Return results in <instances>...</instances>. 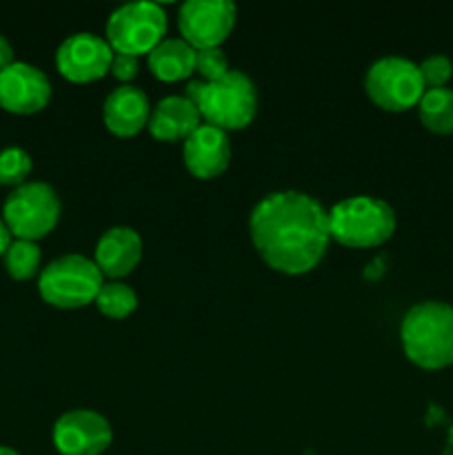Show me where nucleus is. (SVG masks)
I'll list each match as a JSON object with an SVG mask.
<instances>
[{
  "label": "nucleus",
  "instance_id": "1",
  "mask_svg": "<svg viewBox=\"0 0 453 455\" xmlns=\"http://www.w3.org/2000/svg\"><path fill=\"white\" fill-rule=\"evenodd\" d=\"M249 234L274 271L300 275L318 267L329 247V212L309 194L275 191L253 207Z\"/></svg>",
  "mask_w": 453,
  "mask_h": 455
},
{
  "label": "nucleus",
  "instance_id": "2",
  "mask_svg": "<svg viewBox=\"0 0 453 455\" xmlns=\"http://www.w3.org/2000/svg\"><path fill=\"white\" fill-rule=\"evenodd\" d=\"M404 355L416 367L440 371L453 364V307L442 300L413 305L400 324Z\"/></svg>",
  "mask_w": 453,
  "mask_h": 455
},
{
  "label": "nucleus",
  "instance_id": "3",
  "mask_svg": "<svg viewBox=\"0 0 453 455\" xmlns=\"http://www.w3.org/2000/svg\"><path fill=\"white\" fill-rule=\"evenodd\" d=\"M185 96L198 107L204 124H211L222 132L244 129L256 118L258 92L253 80L244 71L229 69V74L213 83L189 80Z\"/></svg>",
  "mask_w": 453,
  "mask_h": 455
},
{
  "label": "nucleus",
  "instance_id": "4",
  "mask_svg": "<svg viewBox=\"0 0 453 455\" xmlns=\"http://www.w3.org/2000/svg\"><path fill=\"white\" fill-rule=\"evenodd\" d=\"M395 231V212L376 196H354L329 209V235L351 249H371Z\"/></svg>",
  "mask_w": 453,
  "mask_h": 455
},
{
  "label": "nucleus",
  "instance_id": "5",
  "mask_svg": "<svg viewBox=\"0 0 453 455\" xmlns=\"http://www.w3.org/2000/svg\"><path fill=\"white\" fill-rule=\"evenodd\" d=\"M102 274L96 262L80 253H67L49 262L38 278V291L47 305L58 309H80L96 300Z\"/></svg>",
  "mask_w": 453,
  "mask_h": 455
},
{
  "label": "nucleus",
  "instance_id": "6",
  "mask_svg": "<svg viewBox=\"0 0 453 455\" xmlns=\"http://www.w3.org/2000/svg\"><path fill=\"white\" fill-rule=\"evenodd\" d=\"M60 218V198L47 182L27 180L12 189L3 204V220L12 235L20 240H38L53 231Z\"/></svg>",
  "mask_w": 453,
  "mask_h": 455
},
{
  "label": "nucleus",
  "instance_id": "7",
  "mask_svg": "<svg viewBox=\"0 0 453 455\" xmlns=\"http://www.w3.org/2000/svg\"><path fill=\"white\" fill-rule=\"evenodd\" d=\"M364 92L376 107L400 114L417 107L426 87L416 62L402 56H386L369 67Z\"/></svg>",
  "mask_w": 453,
  "mask_h": 455
},
{
  "label": "nucleus",
  "instance_id": "8",
  "mask_svg": "<svg viewBox=\"0 0 453 455\" xmlns=\"http://www.w3.org/2000/svg\"><path fill=\"white\" fill-rule=\"evenodd\" d=\"M107 43L114 53L142 56L158 47L167 34V13L155 3H129L107 20Z\"/></svg>",
  "mask_w": 453,
  "mask_h": 455
},
{
  "label": "nucleus",
  "instance_id": "9",
  "mask_svg": "<svg viewBox=\"0 0 453 455\" xmlns=\"http://www.w3.org/2000/svg\"><path fill=\"white\" fill-rule=\"evenodd\" d=\"M235 25V4L229 0H187L178 12L182 40L200 49L220 47Z\"/></svg>",
  "mask_w": 453,
  "mask_h": 455
},
{
  "label": "nucleus",
  "instance_id": "10",
  "mask_svg": "<svg viewBox=\"0 0 453 455\" xmlns=\"http://www.w3.org/2000/svg\"><path fill=\"white\" fill-rule=\"evenodd\" d=\"M52 440L60 455H100L109 449L114 431L102 413L74 409L58 418Z\"/></svg>",
  "mask_w": 453,
  "mask_h": 455
},
{
  "label": "nucleus",
  "instance_id": "11",
  "mask_svg": "<svg viewBox=\"0 0 453 455\" xmlns=\"http://www.w3.org/2000/svg\"><path fill=\"white\" fill-rule=\"evenodd\" d=\"M114 49L96 34H74L60 43L56 52V67L62 78L71 83H93L109 71Z\"/></svg>",
  "mask_w": 453,
  "mask_h": 455
},
{
  "label": "nucleus",
  "instance_id": "12",
  "mask_svg": "<svg viewBox=\"0 0 453 455\" xmlns=\"http://www.w3.org/2000/svg\"><path fill=\"white\" fill-rule=\"evenodd\" d=\"M52 98L47 74L29 62L13 60L0 69V107L12 114H36L44 109Z\"/></svg>",
  "mask_w": 453,
  "mask_h": 455
},
{
  "label": "nucleus",
  "instance_id": "13",
  "mask_svg": "<svg viewBox=\"0 0 453 455\" xmlns=\"http://www.w3.org/2000/svg\"><path fill=\"white\" fill-rule=\"evenodd\" d=\"M182 160L187 172L198 180L218 178L231 163L229 136L211 124H200L182 145Z\"/></svg>",
  "mask_w": 453,
  "mask_h": 455
},
{
  "label": "nucleus",
  "instance_id": "14",
  "mask_svg": "<svg viewBox=\"0 0 453 455\" xmlns=\"http://www.w3.org/2000/svg\"><path fill=\"white\" fill-rule=\"evenodd\" d=\"M149 98L133 84H120L107 96L105 105H102L105 127L118 138L138 136L149 123Z\"/></svg>",
  "mask_w": 453,
  "mask_h": 455
},
{
  "label": "nucleus",
  "instance_id": "15",
  "mask_svg": "<svg viewBox=\"0 0 453 455\" xmlns=\"http://www.w3.org/2000/svg\"><path fill=\"white\" fill-rule=\"evenodd\" d=\"M142 258V238L131 227H111L96 244L93 262L102 275L111 280L124 278L138 267Z\"/></svg>",
  "mask_w": 453,
  "mask_h": 455
},
{
  "label": "nucleus",
  "instance_id": "16",
  "mask_svg": "<svg viewBox=\"0 0 453 455\" xmlns=\"http://www.w3.org/2000/svg\"><path fill=\"white\" fill-rule=\"evenodd\" d=\"M200 111L187 96H167L151 109V136L160 142H185L200 127Z\"/></svg>",
  "mask_w": 453,
  "mask_h": 455
},
{
  "label": "nucleus",
  "instance_id": "17",
  "mask_svg": "<svg viewBox=\"0 0 453 455\" xmlns=\"http://www.w3.org/2000/svg\"><path fill=\"white\" fill-rule=\"evenodd\" d=\"M151 74L163 83L189 78L195 71V49L182 38H164L155 49L147 53Z\"/></svg>",
  "mask_w": 453,
  "mask_h": 455
},
{
  "label": "nucleus",
  "instance_id": "18",
  "mask_svg": "<svg viewBox=\"0 0 453 455\" xmlns=\"http://www.w3.org/2000/svg\"><path fill=\"white\" fill-rule=\"evenodd\" d=\"M417 116L429 132L440 136L453 133V89H426L417 102Z\"/></svg>",
  "mask_w": 453,
  "mask_h": 455
},
{
  "label": "nucleus",
  "instance_id": "19",
  "mask_svg": "<svg viewBox=\"0 0 453 455\" xmlns=\"http://www.w3.org/2000/svg\"><path fill=\"white\" fill-rule=\"evenodd\" d=\"M93 305H96L98 311H100L102 315H107V318L123 320L136 311L138 296L129 284L120 283V280H109V283H102Z\"/></svg>",
  "mask_w": 453,
  "mask_h": 455
},
{
  "label": "nucleus",
  "instance_id": "20",
  "mask_svg": "<svg viewBox=\"0 0 453 455\" xmlns=\"http://www.w3.org/2000/svg\"><path fill=\"white\" fill-rule=\"evenodd\" d=\"M43 253L34 240H12L7 253H4V269L12 278L29 280L38 274Z\"/></svg>",
  "mask_w": 453,
  "mask_h": 455
},
{
  "label": "nucleus",
  "instance_id": "21",
  "mask_svg": "<svg viewBox=\"0 0 453 455\" xmlns=\"http://www.w3.org/2000/svg\"><path fill=\"white\" fill-rule=\"evenodd\" d=\"M34 163L22 147H4L0 149V185L20 187L29 178Z\"/></svg>",
  "mask_w": 453,
  "mask_h": 455
},
{
  "label": "nucleus",
  "instance_id": "22",
  "mask_svg": "<svg viewBox=\"0 0 453 455\" xmlns=\"http://www.w3.org/2000/svg\"><path fill=\"white\" fill-rule=\"evenodd\" d=\"M417 67H420V76L425 80L426 89L447 87L453 76V62L444 53H431Z\"/></svg>",
  "mask_w": 453,
  "mask_h": 455
},
{
  "label": "nucleus",
  "instance_id": "23",
  "mask_svg": "<svg viewBox=\"0 0 453 455\" xmlns=\"http://www.w3.org/2000/svg\"><path fill=\"white\" fill-rule=\"evenodd\" d=\"M195 71L200 74V80L213 83V80H220L222 76L229 74V60L220 47L200 49V52H195Z\"/></svg>",
  "mask_w": 453,
  "mask_h": 455
},
{
  "label": "nucleus",
  "instance_id": "24",
  "mask_svg": "<svg viewBox=\"0 0 453 455\" xmlns=\"http://www.w3.org/2000/svg\"><path fill=\"white\" fill-rule=\"evenodd\" d=\"M140 69V60L136 56H127V53H114V60H111V76L120 83H129L138 76Z\"/></svg>",
  "mask_w": 453,
  "mask_h": 455
},
{
  "label": "nucleus",
  "instance_id": "25",
  "mask_svg": "<svg viewBox=\"0 0 453 455\" xmlns=\"http://www.w3.org/2000/svg\"><path fill=\"white\" fill-rule=\"evenodd\" d=\"M13 62V47L3 34H0V69L9 67Z\"/></svg>",
  "mask_w": 453,
  "mask_h": 455
},
{
  "label": "nucleus",
  "instance_id": "26",
  "mask_svg": "<svg viewBox=\"0 0 453 455\" xmlns=\"http://www.w3.org/2000/svg\"><path fill=\"white\" fill-rule=\"evenodd\" d=\"M9 244H12V231H9V227L4 225V220L0 218V258H4Z\"/></svg>",
  "mask_w": 453,
  "mask_h": 455
},
{
  "label": "nucleus",
  "instance_id": "27",
  "mask_svg": "<svg viewBox=\"0 0 453 455\" xmlns=\"http://www.w3.org/2000/svg\"><path fill=\"white\" fill-rule=\"evenodd\" d=\"M0 455H20L16 451V449L12 447H4V444H0Z\"/></svg>",
  "mask_w": 453,
  "mask_h": 455
}]
</instances>
